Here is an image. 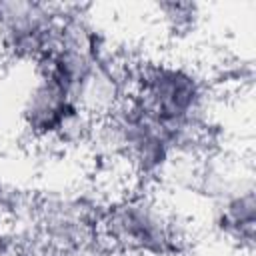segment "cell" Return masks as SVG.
Masks as SVG:
<instances>
[{
	"label": "cell",
	"mask_w": 256,
	"mask_h": 256,
	"mask_svg": "<svg viewBox=\"0 0 256 256\" xmlns=\"http://www.w3.org/2000/svg\"><path fill=\"white\" fill-rule=\"evenodd\" d=\"M78 112V104L70 92L52 76L38 72V80L26 96L22 108L24 128L38 140H56L60 130Z\"/></svg>",
	"instance_id": "2"
},
{
	"label": "cell",
	"mask_w": 256,
	"mask_h": 256,
	"mask_svg": "<svg viewBox=\"0 0 256 256\" xmlns=\"http://www.w3.org/2000/svg\"><path fill=\"white\" fill-rule=\"evenodd\" d=\"M98 238L140 256H176L184 244L176 220L142 194H128L104 206Z\"/></svg>",
	"instance_id": "1"
},
{
	"label": "cell",
	"mask_w": 256,
	"mask_h": 256,
	"mask_svg": "<svg viewBox=\"0 0 256 256\" xmlns=\"http://www.w3.org/2000/svg\"><path fill=\"white\" fill-rule=\"evenodd\" d=\"M214 228L232 238L240 244L252 246L254 244V226H256V198H254V186L246 184L228 188L224 194H220L218 204L214 206L212 216Z\"/></svg>",
	"instance_id": "3"
}]
</instances>
